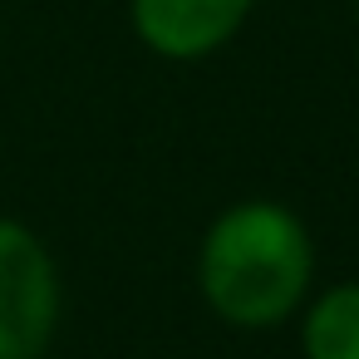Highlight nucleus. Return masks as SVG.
<instances>
[{"label":"nucleus","instance_id":"obj_1","mask_svg":"<svg viewBox=\"0 0 359 359\" xmlns=\"http://www.w3.org/2000/svg\"><path fill=\"white\" fill-rule=\"evenodd\" d=\"M315 251L295 212L280 202H236L226 207L197 261V280L207 305L241 330L280 325L310 290Z\"/></svg>","mask_w":359,"mask_h":359},{"label":"nucleus","instance_id":"obj_2","mask_svg":"<svg viewBox=\"0 0 359 359\" xmlns=\"http://www.w3.org/2000/svg\"><path fill=\"white\" fill-rule=\"evenodd\" d=\"M60 320V276L45 241L0 217V359H40Z\"/></svg>","mask_w":359,"mask_h":359},{"label":"nucleus","instance_id":"obj_3","mask_svg":"<svg viewBox=\"0 0 359 359\" xmlns=\"http://www.w3.org/2000/svg\"><path fill=\"white\" fill-rule=\"evenodd\" d=\"M251 11V0H133L138 35L168 60H197L217 50Z\"/></svg>","mask_w":359,"mask_h":359},{"label":"nucleus","instance_id":"obj_4","mask_svg":"<svg viewBox=\"0 0 359 359\" xmlns=\"http://www.w3.org/2000/svg\"><path fill=\"white\" fill-rule=\"evenodd\" d=\"M305 359H359V280L330 285L305 315Z\"/></svg>","mask_w":359,"mask_h":359}]
</instances>
